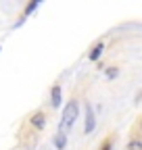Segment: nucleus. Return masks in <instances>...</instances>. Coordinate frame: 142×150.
Returning <instances> with one entry per match:
<instances>
[{
    "label": "nucleus",
    "mask_w": 142,
    "mask_h": 150,
    "mask_svg": "<svg viewBox=\"0 0 142 150\" xmlns=\"http://www.w3.org/2000/svg\"><path fill=\"white\" fill-rule=\"evenodd\" d=\"M77 110H80V106H77L75 100L69 102V104L65 106V110H63V119H61V134H67V129L75 123V119H77Z\"/></svg>",
    "instance_id": "nucleus-1"
},
{
    "label": "nucleus",
    "mask_w": 142,
    "mask_h": 150,
    "mask_svg": "<svg viewBox=\"0 0 142 150\" xmlns=\"http://www.w3.org/2000/svg\"><path fill=\"white\" fill-rule=\"evenodd\" d=\"M102 50H104V44H96V46H94V50L90 52V61H96L98 56L102 54Z\"/></svg>",
    "instance_id": "nucleus-5"
},
{
    "label": "nucleus",
    "mask_w": 142,
    "mask_h": 150,
    "mask_svg": "<svg viewBox=\"0 0 142 150\" xmlns=\"http://www.w3.org/2000/svg\"><path fill=\"white\" fill-rule=\"evenodd\" d=\"M61 104V88H52V106H59Z\"/></svg>",
    "instance_id": "nucleus-4"
},
{
    "label": "nucleus",
    "mask_w": 142,
    "mask_h": 150,
    "mask_svg": "<svg viewBox=\"0 0 142 150\" xmlns=\"http://www.w3.org/2000/svg\"><path fill=\"white\" fill-rule=\"evenodd\" d=\"M65 142H67V140H65V134H59V136L55 138V146H57L59 150H63V148H65Z\"/></svg>",
    "instance_id": "nucleus-6"
},
{
    "label": "nucleus",
    "mask_w": 142,
    "mask_h": 150,
    "mask_svg": "<svg viewBox=\"0 0 142 150\" xmlns=\"http://www.w3.org/2000/svg\"><path fill=\"white\" fill-rule=\"evenodd\" d=\"M128 150H142V142L140 140H132L128 144Z\"/></svg>",
    "instance_id": "nucleus-7"
},
{
    "label": "nucleus",
    "mask_w": 142,
    "mask_h": 150,
    "mask_svg": "<svg viewBox=\"0 0 142 150\" xmlns=\"http://www.w3.org/2000/svg\"><path fill=\"white\" fill-rule=\"evenodd\" d=\"M38 4H40V2H38V0H36V2H31V4H29V6H27V11H25V13H27V15H29V13H31V11H33V8H36V6H38Z\"/></svg>",
    "instance_id": "nucleus-8"
},
{
    "label": "nucleus",
    "mask_w": 142,
    "mask_h": 150,
    "mask_svg": "<svg viewBox=\"0 0 142 150\" xmlns=\"http://www.w3.org/2000/svg\"><path fill=\"white\" fill-rule=\"evenodd\" d=\"M31 123H33L36 127H40V129H42V127L46 125V119H44V115H42V112H36V115L31 117Z\"/></svg>",
    "instance_id": "nucleus-3"
},
{
    "label": "nucleus",
    "mask_w": 142,
    "mask_h": 150,
    "mask_svg": "<svg viewBox=\"0 0 142 150\" xmlns=\"http://www.w3.org/2000/svg\"><path fill=\"white\" fill-rule=\"evenodd\" d=\"M94 129V115H92V108H88V115H86V134H90Z\"/></svg>",
    "instance_id": "nucleus-2"
}]
</instances>
